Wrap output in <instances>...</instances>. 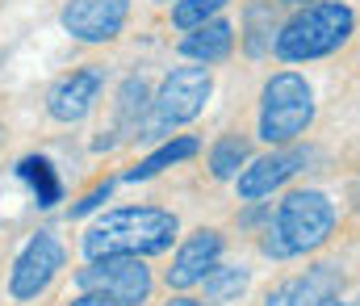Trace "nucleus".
I'll return each mask as SVG.
<instances>
[{"label":"nucleus","instance_id":"24","mask_svg":"<svg viewBox=\"0 0 360 306\" xmlns=\"http://www.w3.org/2000/svg\"><path fill=\"white\" fill-rule=\"evenodd\" d=\"M319 306H352V302H344L340 294H331V298H323V302H319Z\"/></svg>","mask_w":360,"mask_h":306},{"label":"nucleus","instance_id":"4","mask_svg":"<svg viewBox=\"0 0 360 306\" xmlns=\"http://www.w3.org/2000/svg\"><path fill=\"white\" fill-rule=\"evenodd\" d=\"M314 122V89L297 72H276L260 93V139L269 147H285L302 139Z\"/></svg>","mask_w":360,"mask_h":306},{"label":"nucleus","instance_id":"16","mask_svg":"<svg viewBox=\"0 0 360 306\" xmlns=\"http://www.w3.org/2000/svg\"><path fill=\"white\" fill-rule=\"evenodd\" d=\"M281 21H276V0H248L243 4V51L252 59H264L272 51Z\"/></svg>","mask_w":360,"mask_h":306},{"label":"nucleus","instance_id":"12","mask_svg":"<svg viewBox=\"0 0 360 306\" xmlns=\"http://www.w3.org/2000/svg\"><path fill=\"white\" fill-rule=\"evenodd\" d=\"M218 260H222V235H218L214 227H201V231L184 235V243L176 248L172 269L164 273V281H168L172 290H193V286H201V277H205Z\"/></svg>","mask_w":360,"mask_h":306},{"label":"nucleus","instance_id":"20","mask_svg":"<svg viewBox=\"0 0 360 306\" xmlns=\"http://www.w3.org/2000/svg\"><path fill=\"white\" fill-rule=\"evenodd\" d=\"M222 8H226V0H176L172 4V25L176 30H193V25H201L210 17H218Z\"/></svg>","mask_w":360,"mask_h":306},{"label":"nucleus","instance_id":"3","mask_svg":"<svg viewBox=\"0 0 360 306\" xmlns=\"http://www.w3.org/2000/svg\"><path fill=\"white\" fill-rule=\"evenodd\" d=\"M352 34H356V13L344 0H310L276 30L272 51L285 63H310L335 55Z\"/></svg>","mask_w":360,"mask_h":306},{"label":"nucleus","instance_id":"1","mask_svg":"<svg viewBox=\"0 0 360 306\" xmlns=\"http://www.w3.org/2000/svg\"><path fill=\"white\" fill-rule=\"evenodd\" d=\"M180 222L160 205H122L109 210L84 231V256H160L176 243Z\"/></svg>","mask_w":360,"mask_h":306},{"label":"nucleus","instance_id":"18","mask_svg":"<svg viewBox=\"0 0 360 306\" xmlns=\"http://www.w3.org/2000/svg\"><path fill=\"white\" fill-rule=\"evenodd\" d=\"M248 286H252V273L243 264H222V260L201 277V294H205V302H214V306L239 302L248 294Z\"/></svg>","mask_w":360,"mask_h":306},{"label":"nucleus","instance_id":"15","mask_svg":"<svg viewBox=\"0 0 360 306\" xmlns=\"http://www.w3.org/2000/svg\"><path fill=\"white\" fill-rule=\"evenodd\" d=\"M17 181L30 189V198H34L38 210H55L63 202V181H59V172H55V164L46 155H25L17 164Z\"/></svg>","mask_w":360,"mask_h":306},{"label":"nucleus","instance_id":"2","mask_svg":"<svg viewBox=\"0 0 360 306\" xmlns=\"http://www.w3.org/2000/svg\"><path fill=\"white\" fill-rule=\"evenodd\" d=\"M335 218H340L335 202L323 189H297V193H289L285 202L272 210L260 248L272 260H293V256L319 252L331 239Z\"/></svg>","mask_w":360,"mask_h":306},{"label":"nucleus","instance_id":"23","mask_svg":"<svg viewBox=\"0 0 360 306\" xmlns=\"http://www.w3.org/2000/svg\"><path fill=\"white\" fill-rule=\"evenodd\" d=\"M168 306H205V302H197V298H184V294H180V298H172Z\"/></svg>","mask_w":360,"mask_h":306},{"label":"nucleus","instance_id":"17","mask_svg":"<svg viewBox=\"0 0 360 306\" xmlns=\"http://www.w3.org/2000/svg\"><path fill=\"white\" fill-rule=\"evenodd\" d=\"M201 151V143L193 139V134H176V139H168V143H160L147 160H139L122 181L126 185H139V181H151V177H160L164 168H176V164H184V160H193Z\"/></svg>","mask_w":360,"mask_h":306},{"label":"nucleus","instance_id":"19","mask_svg":"<svg viewBox=\"0 0 360 306\" xmlns=\"http://www.w3.org/2000/svg\"><path fill=\"white\" fill-rule=\"evenodd\" d=\"M248 160H252V147H248L243 134H222L210 147V172H214V181H235L248 168Z\"/></svg>","mask_w":360,"mask_h":306},{"label":"nucleus","instance_id":"7","mask_svg":"<svg viewBox=\"0 0 360 306\" xmlns=\"http://www.w3.org/2000/svg\"><path fill=\"white\" fill-rule=\"evenodd\" d=\"M63 269V243L55 239V231H38L21 256L13 260V273H8V298L13 302H34L38 294L51 290V281L59 277Z\"/></svg>","mask_w":360,"mask_h":306},{"label":"nucleus","instance_id":"5","mask_svg":"<svg viewBox=\"0 0 360 306\" xmlns=\"http://www.w3.org/2000/svg\"><path fill=\"white\" fill-rule=\"evenodd\" d=\"M76 286L84 294L109 298L113 306H143L155 290V277L143 256H96L84 269H76Z\"/></svg>","mask_w":360,"mask_h":306},{"label":"nucleus","instance_id":"13","mask_svg":"<svg viewBox=\"0 0 360 306\" xmlns=\"http://www.w3.org/2000/svg\"><path fill=\"white\" fill-rule=\"evenodd\" d=\"M331 294H340V269L335 264H314V269L281 281L264 306H319Z\"/></svg>","mask_w":360,"mask_h":306},{"label":"nucleus","instance_id":"26","mask_svg":"<svg viewBox=\"0 0 360 306\" xmlns=\"http://www.w3.org/2000/svg\"><path fill=\"white\" fill-rule=\"evenodd\" d=\"M155 4H172V0H155Z\"/></svg>","mask_w":360,"mask_h":306},{"label":"nucleus","instance_id":"27","mask_svg":"<svg viewBox=\"0 0 360 306\" xmlns=\"http://www.w3.org/2000/svg\"><path fill=\"white\" fill-rule=\"evenodd\" d=\"M356 202H360V185H356Z\"/></svg>","mask_w":360,"mask_h":306},{"label":"nucleus","instance_id":"11","mask_svg":"<svg viewBox=\"0 0 360 306\" xmlns=\"http://www.w3.org/2000/svg\"><path fill=\"white\" fill-rule=\"evenodd\" d=\"M113 134H117V139H139V143H155V139L168 134V130L155 122V113H151V89H147L143 76L122 80V89H117V109H113Z\"/></svg>","mask_w":360,"mask_h":306},{"label":"nucleus","instance_id":"8","mask_svg":"<svg viewBox=\"0 0 360 306\" xmlns=\"http://www.w3.org/2000/svg\"><path fill=\"white\" fill-rule=\"evenodd\" d=\"M126 17H130V0H68L59 13L63 30L89 46L113 42L126 30Z\"/></svg>","mask_w":360,"mask_h":306},{"label":"nucleus","instance_id":"21","mask_svg":"<svg viewBox=\"0 0 360 306\" xmlns=\"http://www.w3.org/2000/svg\"><path fill=\"white\" fill-rule=\"evenodd\" d=\"M109 198H113V181H101V185L92 189L89 198H84V202H76V205H72V218H84V214H92V210H101V205L109 202Z\"/></svg>","mask_w":360,"mask_h":306},{"label":"nucleus","instance_id":"10","mask_svg":"<svg viewBox=\"0 0 360 306\" xmlns=\"http://www.w3.org/2000/svg\"><path fill=\"white\" fill-rule=\"evenodd\" d=\"M306 160H310V151H302V147H276L260 160H248V168L235 177V189L243 202H260L272 189H281L289 177H297L306 168Z\"/></svg>","mask_w":360,"mask_h":306},{"label":"nucleus","instance_id":"6","mask_svg":"<svg viewBox=\"0 0 360 306\" xmlns=\"http://www.w3.org/2000/svg\"><path fill=\"white\" fill-rule=\"evenodd\" d=\"M210 93H214V80L205 68H172L164 76V84L151 93V113L164 130H172V126L193 122L205 109Z\"/></svg>","mask_w":360,"mask_h":306},{"label":"nucleus","instance_id":"14","mask_svg":"<svg viewBox=\"0 0 360 306\" xmlns=\"http://www.w3.org/2000/svg\"><path fill=\"white\" fill-rule=\"evenodd\" d=\"M176 51L184 55V59L201 63V68L222 63V59H231V51H235V25L222 21V17H210V21L184 30V38H180Z\"/></svg>","mask_w":360,"mask_h":306},{"label":"nucleus","instance_id":"25","mask_svg":"<svg viewBox=\"0 0 360 306\" xmlns=\"http://www.w3.org/2000/svg\"><path fill=\"white\" fill-rule=\"evenodd\" d=\"M276 4H289V8H302V4H310V0H276Z\"/></svg>","mask_w":360,"mask_h":306},{"label":"nucleus","instance_id":"9","mask_svg":"<svg viewBox=\"0 0 360 306\" xmlns=\"http://www.w3.org/2000/svg\"><path fill=\"white\" fill-rule=\"evenodd\" d=\"M101 93H105V68L101 63H84V68L68 72L46 93V113L55 122H63V126H76V122H84L92 109H96Z\"/></svg>","mask_w":360,"mask_h":306},{"label":"nucleus","instance_id":"22","mask_svg":"<svg viewBox=\"0 0 360 306\" xmlns=\"http://www.w3.org/2000/svg\"><path fill=\"white\" fill-rule=\"evenodd\" d=\"M68 306H113V302H109V298H101V294H84V290H80V298H76V302H68Z\"/></svg>","mask_w":360,"mask_h":306}]
</instances>
